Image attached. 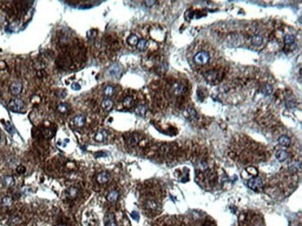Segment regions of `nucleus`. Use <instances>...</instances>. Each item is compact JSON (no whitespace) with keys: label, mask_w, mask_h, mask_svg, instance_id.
<instances>
[{"label":"nucleus","mask_w":302,"mask_h":226,"mask_svg":"<svg viewBox=\"0 0 302 226\" xmlns=\"http://www.w3.org/2000/svg\"><path fill=\"white\" fill-rule=\"evenodd\" d=\"M97 35V31L96 30H90L86 33V36H87V38H89V39H92L94 38V37Z\"/></svg>","instance_id":"obj_31"},{"label":"nucleus","mask_w":302,"mask_h":226,"mask_svg":"<svg viewBox=\"0 0 302 226\" xmlns=\"http://www.w3.org/2000/svg\"><path fill=\"white\" fill-rule=\"evenodd\" d=\"M131 217H132L134 220H136V221H138V220L140 219V215H139V213H138L137 211H133V212H131Z\"/></svg>","instance_id":"obj_34"},{"label":"nucleus","mask_w":302,"mask_h":226,"mask_svg":"<svg viewBox=\"0 0 302 226\" xmlns=\"http://www.w3.org/2000/svg\"><path fill=\"white\" fill-rule=\"evenodd\" d=\"M263 185L262 179L260 177H254L248 180L247 182V186L252 190H258L260 189Z\"/></svg>","instance_id":"obj_3"},{"label":"nucleus","mask_w":302,"mask_h":226,"mask_svg":"<svg viewBox=\"0 0 302 226\" xmlns=\"http://www.w3.org/2000/svg\"><path fill=\"white\" fill-rule=\"evenodd\" d=\"M112 106H114V102L112 101L111 99L107 98V99H104L102 103V107L104 110L106 111H110L112 108Z\"/></svg>","instance_id":"obj_15"},{"label":"nucleus","mask_w":302,"mask_h":226,"mask_svg":"<svg viewBox=\"0 0 302 226\" xmlns=\"http://www.w3.org/2000/svg\"><path fill=\"white\" fill-rule=\"evenodd\" d=\"M187 117L190 118L192 120H196L197 119V114L193 108H189L187 110Z\"/></svg>","instance_id":"obj_27"},{"label":"nucleus","mask_w":302,"mask_h":226,"mask_svg":"<svg viewBox=\"0 0 302 226\" xmlns=\"http://www.w3.org/2000/svg\"><path fill=\"white\" fill-rule=\"evenodd\" d=\"M138 42H139V38H138V36L135 34H131L128 38V43L130 46H137Z\"/></svg>","instance_id":"obj_24"},{"label":"nucleus","mask_w":302,"mask_h":226,"mask_svg":"<svg viewBox=\"0 0 302 226\" xmlns=\"http://www.w3.org/2000/svg\"><path fill=\"white\" fill-rule=\"evenodd\" d=\"M57 226H66V225H64V224H59V225H57Z\"/></svg>","instance_id":"obj_39"},{"label":"nucleus","mask_w":302,"mask_h":226,"mask_svg":"<svg viewBox=\"0 0 302 226\" xmlns=\"http://www.w3.org/2000/svg\"><path fill=\"white\" fill-rule=\"evenodd\" d=\"M171 93L176 96H180L185 93V86L182 83H175L171 86Z\"/></svg>","instance_id":"obj_4"},{"label":"nucleus","mask_w":302,"mask_h":226,"mask_svg":"<svg viewBox=\"0 0 302 226\" xmlns=\"http://www.w3.org/2000/svg\"><path fill=\"white\" fill-rule=\"evenodd\" d=\"M7 68V64L5 61H0V70H5Z\"/></svg>","instance_id":"obj_37"},{"label":"nucleus","mask_w":302,"mask_h":226,"mask_svg":"<svg viewBox=\"0 0 302 226\" xmlns=\"http://www.w3.org/2000/svg\"><path fill=\"white\" fill-rule=\"evenodd\" d=\"M107 135L108 133L105 130H99L95 135V140L97 142H103L107 138Z\"/></svg>","instance_id":"obj_11"},{"label":"nucleus","mask_w":302,"mask_h":226,"mask_svg":"<svg viewBox=\"0 0 302 226\" xmlns=\"http://www.w3.org/2000/svg\"><path fill=\"white\" fill-rule=\"evenodd\" d=\"M295 41V36L291 33H288L284 36V42L285 45H291L293 44Z\"/></svg>","instance_id":"obj_22"},{"label":"nucleus","mask_w":302,"mask_h":226,"mask_svg":"<svg viewBox=\"0 0 302 226\" xmlns=\"http://www.w3.org/2000/svg\"><path fill=\"white\" fill-rule=\"evenodd\" d=\"M24 107V103L21 99H19V98H14V99H12L11 101L9 102L8 104V108L10 110L12 111H15V112H19L21 111Z\"/></svg>","instance_id":"obj_2"},{"label":"nucleus","mask_w":302,"mask_h":226,"mask_svg":"<svg viewBox=\"0 0 302 226\" xmlns=\"http://www.w3.org/2000/svg\"><path fill=\"white\" fill-rule=\"evenodd\" d=\"M3 181H4L5 185H7L8 187L13 186L14 184H15V180H14V178L12 177V176H9V175H8V176H5Z\"/></svg>","instance_id":"obj_19"},{"label":"nucleus","mask_w":302,"mask_h":226,"mask_svg":"<svg viewBox=\"0 0 302 226\" xmlns=\"http://www.w3.org/2000/svg\"><path fill=\"white\" fill-rule=\"evenodd\" d=\"M207 226H214V225H207Z\"/></svg>","instance_id":"obj_41"},{"label":"nucleus","mask_w":302,"mask_h":226,"mask_svg":"<svg viewBox=\"0 0 302 226\" xmlns=\"http://www.w3.org/2000/svg\"><path fill=\"white\" fill-rule=\"evenodd\" d=\"M57 109H58V111L60 112V113H66V112L68 111V109H69V106H68L67 104H65V103H60V104L58 106Z\"/></svg>","instance_id":"obj_25"},{"label":"nucleus","mask_w":302,"mask_h":226,"mask_svg":"<svg viewBox=\"0 0 302 226\" xmlns=\"http://www.w3.org/2000/svg\"><path fill=\"white\" fill-rule=\"evenodd\" d=\"M275 157L279 161H284L288 158V153L285 151V150H278L275 154Z\"/></svg>","instance_id":"obj_16"},{"label":"nucleus","mask_w":302,"mask_h":226,"mask_svg":"<svg viewBox=\"0 0 302 226\" xmlns=\"http://www.w3.org/2000/svg\"><path fill=\"white\" fill-rule=\"evenodd\" d=\"M22 91V84L20 82H14L9 87V92L13 96H19Z\"/></svg>","instance_id":"obj_6"},{"label":"nucleus","mask_w":302,"mask_h":226,"mask_svg":"<svg viewBox=\"0 0 302 226\" xmlns=\"http://www.w3.org/2000/svg\"><path fill=\"white\" fill-rule=\"evenodd\" d=\"M110 180V174L107 171L99 172L97 175V182L99 184H106Z\"/></svg>","instance_id":"obj_9"},{"label":"nucleus","mask_w":302,"mask_h":226,"mask_svg":"<svg viewBox=\"0 0 302 226\" xmlns=\"http://www.w3.org/2000/svg\"><path fill=\"white\" fill-rule=\"evenodd\" d=\"M17 172H18V173H20V174H22V173H24V172H25V167H24V166H22V165H20V166H18V167H17Z\"/></svg>","instance_id":"obj_33"},{"label":"nucleus","mask_w":302,"mask_h":226,"mask_svg":"<svg viewBox=\"0 0 302 226\" xmlns=\"http://www.w3.org/2000/svg\"><path fill=\"white\" fill-rule=\"evenodd\" d=\"M104 221H105V226H117L114 214H111V213L105 216Z\"/></svg>","instance_id":"obj_13"},{"label":"nucleus","mask_w":302,"mask_h":226,"mask_svg":"<svg viewBox=\"0 0 302 226\" xmlns=\"http://www.w3.org/2000/svg\"><path fill=\"white\" fill-rule=\"evenodd\" d=\"M210 56L209 53L206 51H200L198 52L195 56H194V61L195 63L199 64V65H206L207 62L209 61Z\"/></svg>","instance_id":"obj_1"},{"label":"nucleus","mask_w":302,"mask_h":226,"mask_svg":"<svg viewBox=\"0 0 302 226\" xmlns=\"http://www.w3.org/2000/svg\"><path fill=\"white\" fill-rule=\"evenodd\" d=\"M197 168L200 170V171H206L207 168H208V165H207V163L205 162V161H199L198 162V164H197Z\"/></svg>","instance_id":"obj_29"},{"label":"nucleus","mask_w":302,"mask_h":226,"mask_svg":"<svg viewBox=\"0 0 302 226\" xmlns=\"http://www.w3.org/2000/svg\"><path fill=\"white\" fill-rule=\"evenodd\" d=\"M155 3H156V1H146V2H145V5H146L147 7H152V6H154Z\"/></svg>","instance_id":"obj_38"},{"label":"nucleus","mask_w":302,"mask_h":226,"mask_svg":"<svg viewBox=\"0 0 302 226\" xmlns=\"http://www.w3.org/2000/svg\"><path fill=\"white\" fill-rule=\"evenodd\" d=\"M118 197H119V193L115 190H112L111 191L108 195H107V199H108V201L109 202H112V203H115L116 202L117 200H118Z\"/></svg>","instance_id":"obj_12"},{"label":"nucleus","mask_w":302,"mask_h":226,"mask_svg":"<svg viewBox=\"0 0 302 226\" xmlns=\"http://www.w3.org/2000/svg\"><path fill=\"white\" fill-rule=\"evenodd\" d=\"M123 105L125 108H131L133 105V98L130 96H128L124 98V101H123Z\"/></svg>","instance_id":"obj_20"},{"label":"nucleus","mask_w":302,"mask_h":226,"mask_svg":"<svg viewBox=\"0 0 302 226\" xmlns=\"http://www.w3.org/2000/svg\"><path fill=\"white\" fill-rule=\"evenodd\" d=\"M271 91H272V88H271V86L269 85V84L265 85V86L263 87V89H262V92L265 94V95H270L271 93Z\"/></svg>","instance_id":"obj_30"},{"label":"nucleus","mask_w":302,"mask_h":226,"mask_svg":"<svg viewBox=\"0 0 302 226\" xmlns=\"http://www.w3.org/2000/svg\"><path fill=\"white\" fill-rule=\"evenodd\" d=\"M78 194H79V189L75 186H71V187L68 188V189H66V191H65L66 197L68 199H71V200L76 198Z\"/></svg>","instance_id":"obj_7"},{"label":"nucleus","mask_w":302,"mask_h":226,"mask_svg":"<svg viewBox=\"0 0 302 226\" xmlns=\"http://www.w3.org/2000/svg\"><path fill=\"white\" fill-rule=\"evenodd\" d=\"M205 78L210 82V83H218L220 80V76H219V73L217 71H206L205 74Z\"/></svg>","instance_id":"obj_5"},{"label":"nucleus","mask_w":302,"mask_h":226,"mask_svg":"<svg viewBox=\"0 0 302 226\" xmlns=\"http://www.w3.org/2000/svg\"><path fill=\"white\" fill-rule=\"evenodd\" d=\"M86 117L84 115H76L72 119V123L76 127H82L85 125Z\"/></svg>","instance_id":"obj_8"},{"label":"nucleus","mask_w":302,"mask_h":226,"mask_svg":"<svg viewBox=\"0 0 302 226\" xmlns=\"http://www.w3.org/2000/svg\"><path fill=\"white\" fill-rule=\"evenodd\" d=\"M71 87H72V89H73V90H75V91H78V90H80V88H81L80 84L77 83H73L71 85Z\"/></svg>","instance_id":"obj_32"},{"label":"nucleus","mask_w":302,"mask_h":226,"mask_svg":"<svg viewBox=\"0 0 302 226\" xmlns=\"http://www.w3.org/2000/svg\"><path fill=\"white\" fill-rule=\"evenodd\" d=\"M250 42L255 46H259L263 43V36L260 34H254L250 37Z\"/></svg>","instance_id":"obj_10"},{"label":"nucleus","mask_w":302,"mask_h":226,"mask_svg":"<svg viewBox=\"0 0 302 226\" xmlns=\"http://www.w3.org/2000/svg\"><path fill=\"white\" fill-rule=\"evenodd\" d=\"M13 203V199H12L11 196H4L1 200V204L3 207H10Z\"/></svg>","instance_id":"obj_18"},{"label":"nucleus","mask_w":302,"mask_h":226,"mask_svg":"<svg viewBox=\"0 0 302 226\" xmlns=\"http://www.w3.org/2000/svg\"><path fill=\"white\" fill-rule=\"evenodd\" d=\"M139 141H140V139H139V137H138L137 135H132V136H130L129 138H128V144L130 145V146H136L138 143H139Z\"/></svg>","instance_id":"obj_28"},{"label":"nucleus","mask_w":302,"mask_h":226,"mask_svg":"<svg viewBox=\"0 0 302 226\" xmlns=\"http://www.w3.org/2000/svg\"><path fill=\"white\" fill-rule=\"evenodd\" d=\"M247 171H248V172H250V174H252V175H253V172H254V174H255V175L258 173L257 170H256L255 168H253V167H249V168L247 169Z\"/></svg>","instance_id":"obj_36"},{"label":"nucleus","mask_w":302,"mask_h":226,"mask_svg":"<svg viewBox=\"0 0 302 226\" xmlns=\"http://www.w3.org/2000/svg\"><path fill=\"white\" fill-rule=\"evenodd\" d=\"M145 206L150 210H155L157 209V203H156V201H154V200H152V199L148 200V201L146 202V204H145Z\"/></svg>","instance_id":"obj_21"},{"label":"nucleus","mask_w":302,"mask_h":226,"mask_svg":"<svg viewBox=\"0 0 302 226\" xmlns=\"http://www.w3.org/2000/svg\"><path fill=\"white\" fill-rule=\"evenodd\" d=\"M278 142L283 146H288L289 145H290V143H291V140H290V138H289L287 135H282V136L279 137Z\"/></svg>","instance_id":"obj_17"},{"label":"nucleus","mask_w":302,"mask_h":226,"mask_svg":"<svg viewBox=\"0 0 302 226\" xmlns=\"http://www.w3.org/2000/svg\"><path fill=\"white\" fill-rule=\"evenodd\" d=\"M4 125H5V127L7 129L8 132L9 133H13V131H12V127H11V125L9 123H7V122H4Z\"/></svg>","instance_id":"obj_35"},{"label":"nucleus","mask_w":302,"mask_h":226,"mask_svg":"<svg viewBox=\"0 0 302 226\" xmlns=\"http://www.w3.org/2000/svg\"><path fill=\"white\" fill-rule=\"evenodd\" d=\"M0 140H1V135H0Z\"/></svg>","instance_id":"obj_40"},{"label":"nucleus","mask_w":302,"mask_h":226,"mask_svg":"<svg viewBox=\"0 0 302 226\" xmlns=\"http://www.w3.org/2000/svg\"><path fill=\"white\" fill-rule=\"evenodd\" d=\"M146 111H147V108L144 105H139L135 108V113L140 117H143L146 114Z\"/></svg>","instance_id":"obj_14"},{"label":"nucleus","mask_w":302,"mask_h":226,"mask_svg":"<svg viewBox=\"0 0 302 226\" xmlns=\"http://www.w3.org/2000/svg\"><path fill=\"white\" fill-rule=\"evenodd\" d=\"M114 93H115V88L112 85H107L103 90V94L106 96H112L114 95Z\"/></svg>","instance_id":"obj_23"},{"label":"nucleus","mask_w":302,"mask_h":226,"mask_svg":"<svg viewBox=\"0 0 302 226\" xmlns=\"http://www.w3.org/2000/svg\"><path fill=\"white\" fill-rule=\"evenodd\" d=\"M148 46V42L144 39H141V40H139V42H138L137 44V47L139 50H144Z\"/></svg>","instance_id":"obj_26"}]
</instances>
